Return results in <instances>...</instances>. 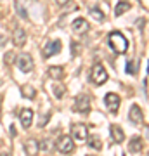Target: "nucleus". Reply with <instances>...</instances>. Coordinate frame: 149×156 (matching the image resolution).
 <instances>
[{
  "instance_id": "21",
  "label": "nucleus",
  "mask_w": 149,
  "mask_h": 156,
  "mask_svg": "<svg viewBox=\"0 0 149 156\" xmlns=\"http://www.w3.org/2000/svg\"><path fill=\"white\" fill-rule=\"evenodd\" d=\"M64 92H66V90H64V87H62V85H55V87H54V94H55V97H57V99H61L62 95H64Z\"/></svg>"
},
{
  "instance_id": "24",
  "label": "nucleus",
  "mask_w": 149,
  "mask_h": 156,
  "mask_svg": "<svg viewBox=\"0 0 149 156\" xmlns=\"http://www.w3.org/2000/svg\"><path fill=\"white\" fill-rule=\"evenodd\" d=\"M16 9H17V11H19V14H21V17H23V19H26V17H28V12L24 11V9H23V7L19 5V4H17V5H16Z\"/></svg>"
},
{
  "instance_id": "11",
  "label": "nucleus",
  "mask_w": 149,
  "mask_h": 156,
  "mask_svg": "<svg viewBox=\"0 0 149 156\" xmlns=\"http://www.w3.org/2000/svg\"><path fill=\"white\" fill-rule=\"evenodd\" d=\"M19 120H21L24 128H30L31 127V122H33V111H31V109H23V111L19 113Z\"/></svg>"
},
{
  "instance_id": "20",
  "label": "nucleus",
  "mask_w": 149,
  "mask_h": 156,
  "mask_svg": "<svg viewBox=\"0 0 149 156\" xmlns=\"http://www.w3.org/2000/svg\"><path fill=\"white\" fill-rule=\"evenodd\" d=\"M90 16L94 17L95 21H104V14H102V11H99L97 7H94V9H90Z\"/></svg>"
},
{
  "instance_id": "30",
  "label": "nucleus",
  "mask_w": 149,
  "mask_h": 156,
  "mask_svg": "<svg viewBox=\"0 0 149 156\" xmlns=\"http://www.w3.org/2000/svg\"><path fill=\"white\" fill-rule=\"evenodd\" d=\"M0 156H11L9 153H0Z\"/></svg>"
},
{
  "instance_id": "9",
  "label": "nucleus",
  "mask_w": 149,
  "mask_h": 156,
  "mask_svg": "<svg viewBox=\"0 0 149 156\" xmlns=\"http://www.w3.org/2000/svg\"><path fill=\"white\" fill-rule=\"evenodd\" d=\"M109 132H111V137L115 139L116 144H122L123 140H125V134H123V130H122L120 125H115V123H113L109 127Z\"/></svg>"
},
{
  "instance_id": "18",
  "label": "nucleus",
  "mask_w": 149,
  "mask_h": 156,
  "mask_svg": "<svg viewBox=\"0 0 149 156\" xmlns=\"http://www.w3.org/2000/svg\"><path fill=\"white\" fill-rule=\"evenodd\" d=\"M130 9V4L128 2H118L115 7V16H122L123 12H127Z\"/></svg>"
},
{
  "instance_id": "23",
  "label": "nucleus",
  "mask_w": 149,
  "mask_h": 156,
  "mask_svg": "<svg viewBox=\"0 0 149 156\" xmlns=\"http://www.w3.org/2000/svg\"><path fill=\"white\" fill-rule=\"evenodd\" d=\"M49 120H50V115H49V113L42 115V116H40V120H38V127H44V125L49 122Z\"/></svg>"
},
{
  "instance_id": "27",
  "label": "nucleus",
  "mask_w": 149,
  "mask_h": 156,
  "mask_svg": "<svg viewBox=\"0 0 149 156\" xmlns=\"http://www.w3.org/2000/svg\"><path fill=\"white\" fill-rule=\"evenodd\" d=\"M144 92H146V97H147V76L144 78Z\"/></svg>"
},
{
  "instance_id": "12",
  "label": "nucleus",
  "mask_w": 149,
  "mask_h": 156,
  "mask_svg": "<svg viewBox=\"0 0 149 156\" xmlns=\"http://www.w3.org/2000/svg\"><path fill=\"white\" fill-rule=\"evenodd\" d=\"M14 44L17 47H23V45L26 44V33H24V30L23 28H17L14 31Z\"/></svg>"
},
{
  "instance_id": "29",
  "label": "nucleus",
  "mask_w": 149,
  "mask_h": 156,
  "mask_svg": "<svg viewBox=\"0 0 149 156\" xmlns=\"http://www.w3.org/2000/svg\"><path fill=\"white\" fill-rule=\"evenodd\" d=\"M5 44V37H4V38H2V37H0V47H2V45Z\"/></svg>"
},
{
  "instance_id": "31",
  "label": "nucleus",
  "mask_w": 149,
  "mask_h": 156,
  "mask_svg": "<svg viewBox=\"0 0 149 156\" xmlns=\"http://www.w3.org/2000/svg\"><path fill=\"white\" fill-rule=\"evenodd\" d=\"M88 156H92V154H88Z\"/></svg>"
},
{
  "instance_id": "16",
  "label": "nucleus",
  "mask_w": 149,
  "mask_h": 156,
  "mask_svg": "<svg viewBox=\"0 0 149 156\" xmlns=\"http://www.w3.org/2000/svg\"><path fill=\"white\" fill-rule=\"evenodd\" d=\"M21 94L24 99H33L35 95H37V90L31 85H21Z\"/></svg>"
},
{
  "instance_id": "26",
  "label": "nucleus",
  "mask_w": 149,
  "mask_h": 156,
  "mask_svg": "<svg viewBox=\"0 0 149 156\" xmlns=\"http://www.w3.org/2000/svg\"><path fill=\"white\" fill-rule=\"evenodd\" d=\"M38 147H40V149H44V151H47V149H49V142L44 140V142H40V144H38Z\"/></svg>"
},
{
  "instance_id": "1",
  "label": "nucleus",
  "mask_w": 149,
  "mask_h": 156,
  "mask_svg": "<svg viewBox=\"0 0 149 156\" xmlns=\"http://www.w3.org/2000/svg\"><path fill=\"white\" fill-rule=\"evenodd\" d=\"M109 45H111V49L115 50V52H118V54H123V52H127V49H128L127 38H125L120 31H113V33L109 35Z\"/></svg>"
},
{
  "instance_id": "8",
  "label": "nucleus",
  "mask_w": 149,
  "mask_h": 156,
  "mask_svg": "<svg viewBox=\"0 0 149 156\" xmlns=\"http://www.w3.org/2000/svg\"><path fill=\"white\" fill-rule=\"evenodd\" d=\"M61 40H54V42H49V44H45L44 47V57L47 59V57L54 56V54H57V52H61Z\"/></svg>"
},
{
  "instance_id": "17",
  "label": "nucleus",
  "mask_w": 149,
  "mask_h": 156,
  "mask_svg": "<svg viewBox=\"0 0 149 156\" xmlns=\"http://www.w3.org/2000/svg\"><path fill=\"white\" fill-rule=\"evenodd\" d=\"M47 73H49V76L54 78V80H59V78H62V75H64L61 66H50Z\"/></svg>"
},
{
  "instance_id": "28",
  "label": "nucleus",
  "mask_w": 149,
  "mask_h": 156,
  "mask_svg": "<svg viewBox=\"0 0 149 156\" xmlns=\"http://www.w3.org/2000/svg\"><path fill=\"white\" fill-rule=\"evenodd\" d=\"M11 134L16 135V128H14V125H11Z\"/></svg>"
},
{
  "instance_id": "6",
  "label": "nucleus",
  "mask_w": 149,
  "mask_h": 156,
  "mask_svg": "<svg viewBox=\"0 0 149 156\" xmlns=\"http://www.w3.org/2000/svg\"><path fill=\"white\" fill-rule=\"evenodd\" d=\"M104 104H106V108H108L109 113H116L118 108H120V97L116 94H113V92H109V94H106V97H104Z\"/></svg>"
},
{
  "instance_id": "14",
  "label": "nucleus",
  "mask_w": 149,
  "mask_h": 156,
  "mask_svg": "<svg viewBox=\"0 0 149 156\" xmlns=\"http://www.w3.org/2000/svg\"><path fill=\"white\" fill-rule=\"evenodd\" d=\"M128 149L132 153H140L142 151V139L140 137H132L130 144H128Z\"/></svg>"
},
{
  "instance_id": "15",
  "label": "nucleus",
  "mask_w": 149,
  "mask_h": 156,
  "mask_svg": "<svg viewBox=\"0 0 149 156\" xmlns=\"http://www.w3.org/2000/svg\"><path fill=\"white\" fill-rule=\"evenodd\" d=\"M24 149H26V154H37V151H38V144H37V140L33 139H28L24 142Z\"/></svg>"
},
{
  "instance_id": "13",
  "label": "nucleus",
  "mask_w": 149,
  "mask_h": 156,
  "mask_svg": "<svg viewBox=\"0 0 149 156\" xmlns=\"http://www.w3.org/2000/svg\"><path fill=\"white\" fill-rule=\"evenodd\" d=\"M73 30H75L76 33H83V31L88 30V23L85 21V19H82V17H78V19L73 21Z\"/></svg>"
},
{
  "instance_id": "10",
  "label": "nucleus",
  "mask_w": 149,
  "mask_h": 156,
  "mask_svg": "<svg viewBox=\"0 0 149 156\" xmlns=\"http://www.w3.org/2000/svg\"><path fill=\"white\" fill-rule=\"evenodd\" d=\"M128 120L132 123H135V125L142 123V111H140V108L133 104V106L130 108V113H128Z\"/></svg>"
},
{
  "instance_id": "3",
  "label": "nucleus",
  "mask_w": 149,
  "mask_h": 156,
  "mask_svg": "<svg viewBox=\"0 0 149 156\" xmlns=\"http://www.w3.org/2000/svg\"><path fill=\"white\" fill-rule=\"evenodd\" d=\"M71 135H73V139L78 140V142H85L87 137H88L87 125H83V123H76V125H73V127H71Z\"/></svg>"
},
{
  "instance_id": "25",
  "label": "nucleus",
  "mask_w": 149,
  "mask_h": 156,
  "mask_svg": "<svg viewBox=\"0 0 149 156\" xmlns=\"http://www.w3.org/2000/svg\"><path fill=\"white\" fill-rule=\"evenodd\" d=\"M12 57H14L12 52H7V54H5V62H7V64H11V62H12Z\"/></svg>"
},
{
  "instance_id": "22",
  "label": "nucleus",
  "mask_w": 149,
  "mask_h": 156,
  "mask_svg": "<svg viewBox=\"0 0 149 156\" xmlns=\"http://www.w3.org/2000/svg\"><path fill=\"white\" fill-rule=\"evenodd\" d=\"M127 73H130V75H135V73H137V68H135V62L133 61L127 62Z\"/></svg>"
},
{
  "instance_id": "19",
  "label": "nucleus",
  "mask_w": 149,
  "mask_h": 156,
  "mask_svg": "<svg viewBox=\"0 0 149 156\" xmlns=\"http://www.w3.org/2000/svg\"><path fill=\"white\" fill-rule=\"evenodd\" d=\"M88 146L90 147H94V149H101L102 147V144H101V140H99V137L97 135H92V137H88Z\"/></svg>"
},
{
  "instance_id": "4",
  "label": "nucleus",
  "mask_w": 149,
  "mask_h": 156,
  "mask_svg": "<svg viewBox=\"0 0 149 156\" xmlns=\"http://www.w3.org/2000/svg\"><path fill=\"white\" fill-rule=\"evenodd\" d=\"M33 66H35V62H33V59H31L30 54H21V56L17 57V68L23 73H30L33 69Z\"/></svg>"
},
{
  "instance_id": "7",
  "label": "nucleus",
  "mask_w": 149,
  "mask_h": 156,
  "mask_svg": "<svg viewBox=\"0 0 149 156\" xmlns=\"http://www.w3.org/2000/svg\"><path fill=\"white\" fill-rule=\"evenodd\" d=\"M55 146H57V151L62 153V154H69V153L73 151V147H75V146H73V139L71 137H68V135L61 137V139L57 140V144Z\"/></svg>"
},
{
  "instance_id": "2",
  "label": "nucleus",
  "mask_w": 149,
  "mask_h": 156,
  "mask_svg": "<svg viewBox=\"0 0 149 156\" xmlns=\"http://www.w3.org/2000/svg\"><path fill=\"white\" fill-rule=\"evenodd\" d=\"M90 78H92V82H94L95 85H102L106 80H108V71L104 69L102 64H95V66L92 68V75H90Z\"/></svg>"
},
{
  "instance_id": "5",
  "label": "nucleus",
  "mask_w": 149,
  "mask_h": 156,
  "mask_svg": "<svg viewBox=\"0 0 149 156\" xmlns=\"http://www.w3.org/2000/svg\"><path fill=\"white\" fill-rule=\"evenodd\" d=\"M75 109H76L78 113H83V115L88 113L90 111V97L85 95V94L78 95L76 101H75Z\"/></svg>"
},
{
  "instance_id": "32",
  "label": "nucleus",
  "mask_w": 149,
  "mask_h": 156,
  "mask_svg": "<svg viewBox=\"0 0 149 156\" xmlns=\"http://www.w3.org/2000/svg\"><path fill=\"white\" fill-rule=\"evenodd\" d=\"M0 113H2V111H0Z\"/></svg>"
}]
</instances>
